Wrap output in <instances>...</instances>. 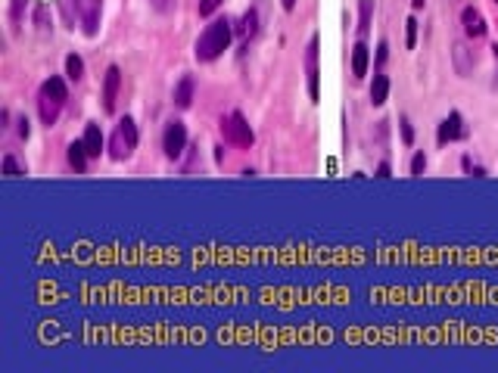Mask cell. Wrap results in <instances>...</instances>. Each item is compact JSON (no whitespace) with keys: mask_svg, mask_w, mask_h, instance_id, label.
Wrapping results in <instances>:
<instances>
[{"mask_svg":"<svg viewBox=\"0 0 498 373\" xmlns=\"http://www.w3.org/2000/svg\"><path fill=\"white\" fill-rule=\"evenodd\" d=\"M451 56H455V72H458L461 78H467L470 72H474V63H476V59H474V50H467V44H464V41L455 44Z\"/></svg>","mask_w":498,"mask_h":373,"instance_id":"obj_12","label":"cell"},{"mask_svg":"<svg viewBox=\"0 0 498 373\" xmlns=\"http://www.w3.org/2000/svg\"><path fill=\"white\" fill-rule=\"evenodd\" d=\"M461 137H467V125H464V116H461V112H449V116L439 122L436 140H439V146H446V143H455V140H461Z\"/></svg>","mask_w":498,"mask_h":373,"instance_id":"obj_6","label":"cell"},{"mask_svg":"<svg viewBox=\"0 0 498 373\" xmlns=\"http://www.w3.org/2000/svg\"><path fill=\"white\" fill-rule=\"evenodd\" d=\"M118 88H122V69L112 63L106 65V75H103V112H116Z\"/></svg>","mask_w":498,"mask_h":373,"instance_id":"obj_7","label":"cell"},{"mask_svg":"<svg viewBox=\"0 0 498 373\" xmlns=\"http://www.w3.org/2000/svg\"><path fill=\"white\" fill-rule=\"evenodd\" d=\"M368 65H371V50L364 41H355L352 47V78L355 81H361L364 75H368Z\"/></svg>","mask_w":498,"mask_h":373,"instance_id":"obj_10","label":"cell"},{"mask_svg":"<svg viewBox=\"0 0 498 373\" xmlns=\"http://www.w3.org/2000/svg\"><path fill=\"white\" fill-rule=\"evenodd\" d=\"M221 131H224V137L231 140V143H237V146H249L256 143V134H252V128H249V122H247V116L243 112H231V116H224L221 118Z\"/></svg>","mask_w":498,"mask_h":373,"instance_id":"obj_3","label":"cell"},{"mask_svg":"<svg viewBox=\"0 0 498 373\" xmlns=\"http://www.w3.org/2000/svg\"><path fill=\"white\" fill-rule=\"evenodd\" d=\"M41 90H47L50 97L63 100V103H65V100H69V88H65V81H63V78H59V75H50L47 81L41 84Z\"/></svg>","mask_w":498,"mask_h":373,"instance_id":"obj_19","label":"cell"},{"mask_svg":"<svg viewBox=\"0 0 498 373\" xmlns=\"http://www.w3.org/2000/svg\"><path fill=\"white\" fill-rule=\"evenodd\" d=\"M81 143H84V150H88V156H91V159H100V152L106 150V137H103V131H100V125L91 122L88 128H84Z\"/></svg>","mask_w":498,"mask_h":373,"instance_id":"obj_11","label":"cell"},{"mask_svg":"<svg viewBox=\"0 0 498 373\" xmlns=\"http://www.w3.org/2000/svg\"><path fill=\"white\" fill-rule=\"evenodd\" d=\"M423 171H427V156H423V152H414V159H411V175L421 177Z\"/></svg>","mask_w":498,"mask_h":373,"instance_id":"obj_26","label":"cell"},{"mask_svg":"<svg viewBox=\"0 0 498 373\" xmlns=\"http://www.w3.org/2000/svg\"><path fill=\"white\" fill-rule=\"evenodd\" d=\"M35 25H38L41 31H47V6H44V3L35 6Z\"/></svg>","mask_w":498,"mask_h":373,"instance_id":"obj_30","label":"cell"},{"mask_svg":"<svg viewBox=\"0 0 498 373\" xmlns=\"http://www.w3.org/2000/svg\"><path fill=\"white\" fill-rule=\"evenodd\" d=\"M162 150H165V156H169L171 162L184 156V150H187V125H184L181 118H171V122L165 125V131H162Z\"/></svg>","mask_w":498,"mask_h":373,"instance_id":"obj_4","label":"cell"},{"mask_svg":"<svg viewBox=\"0 0 498 373\" xmlns=\"http://www.w3.org/2000/svg\"><path fill=\"white\" fill-rule=\"evenodd\" d=\"M318 47H321L318 35L309 41V47H305V84H309V97H311V103H318V100H321V72H318Z\"/></svg>","mask_w":498,"mask_h":373,"instance_id":"obj_5","label":"cell"},{"mask_svg":"<svg viewBox=\"0 0 498 373\" xmlns=\"http://www.w3.org/2000/svg\"><path fill=\"white\" fill-rule=\"evenodd\" d=\"M25 6H29V0H13V3H10V22H13V29H19V25H22Z\"/></svg>","mask_w":498,"mask_h":373,"instance_id":"obj_22","label":"cell"},{"mask_svg":"<svg viewBox=\"0 0 498 373\" xmlns=\"http://www.w3.org/2000/svg\"><path fill=\"white\" fill-rule=\"evenodd\" d=\"M387 59H389V41H380L377 44V69H380Z\"/></svg>","mask_w":498,"mask_h":373,"instance_id":"obj_31","label":"cell"},{"mask_svg":"<svg viewBox=\"0 0 498 373\" xmlns=\"http://www.w3.org/2000/svg\"><path fill=\"white\" fill-rule=\"evenodd\" d=\"M231 41H234V22H231L228 16H221V19L205 25V31L196 38L194 56L199 59V63H212V59H218L224 50H228Z\"/></svg>","mask_w":498,"mask_h":373,"instance_id":"obj_1","label":"cell"},{"mask_svg":"<svg viewBox=\"0 0 498 373\" xmlns=\"http://www.w3.org/2000/svg\"><path fill=\"white\" fill-rule=\"evenodd\" d=\"M63 13L69 22H75V16L81 13V0H63Z\"/></svg>","mask_w":498,"mask_h":373,"instance_id":"obj_27","label":"cell"},{"mask_svg":"<svg viewBox=\"0 0 498 373\" xmlns=\"http://www.w3.org/2000/svg\"><path fill=\"white\" fill-rule=\"evenodd\" d=\"M169 6H171V0H156V10H162V13H165Z\"/></svg>","mask_w":498,"mask_h":373,"instance_id":"obj_35","label":"cell"},{"mask_svg":"<svg viewBox=\"0 0 498 373\" xmlns=\"http://www.w3.org/2000/svg\"><path fill=\"white\" fill-rule=\"evenodd\" d=\"M16 134H19V140H29V137H31V122H29V116H19V118H16Z\"/></svg>","mask_w":498,"mask_h":373,"instance_id":"obj_28","label":"cell"},{"mask_svg":"<svg viewBox=\"0 0 498 373\" xmlns=\"http://www.w3.org/2000/svg\"><path fill=\"white\" fill-rule=\"evenodd\" d=\"M59 109H63V100L50 97L47 90H38V112H41V122L47 125V128H53V125H56Z\"/></svg>","mask_w":498,"mask_h":373,"instance_id":"obj_9","label":"cell"},{"mask_svg":"<svg viewBox=\"0 0 498 373\" xmlns=\"http://www.w3.org/2000/svg\"><path fill=\"white\" fill-rule=\"evenodd\" d=\"M91 3H100V0H91Z\"/></svg>","mask_w":498,"mask_h":373,"instance_id":"obj_37","label":"cell"},{"mask_svg":"<svg viewBox=\"0 0 498 373\" xmlns=\"http://www.w3.org/2000/svg\"><path fill=\"white\" fill-rule=\"evenodd\" d=\"M389 100V78L383 72H377L371 81V106H383Z\"/></svg>","mask_w":498,"mask_h":373,"instance_id":"obj_16","label":"cell"},{"mask_svg":"<svg viewBox=\"0 0 498 373\" xmlns=\"http://www.w3.org/2000/svg\"><path fill=\"white\" fill-rule=\"evenodd\" d=\"M417 29H421V25H417V16L405 19V50H414L417 47Z\"/></svg>","mask_w":498,"mask_h":373,"instance_id":"obj_20","label":"cell"},{"mask_svg":"<svg viewBox=\"0 0 498 373\" xmlns=\"http://www.w3.org/2000/svg\"><path fill=\"white\" fill-rule=\"evenodd\" d=\"M495 3H498V0H495Z\"/></svg>","mask_w":498,"mask_h":373,"instance_id":"obj_38","label":"cell"},{"mask_svg":"<svg viewBox=\"0 0 498 373\" xmlns=\"http://www.w3.org/2000/svg\"><path fill=\"white\" fill-rule=\"evenodd\" d=\"M221 3H224V0H199V16H203V19H209L212 13H215Z\"/></svg>","mask_w":498,"mask_h":373,"instance_id":"obj_29","label":"cell"},{"mask_svg":"<svg viewBox=\"0 0 498 373\" xmlns=\"http://www.w3.org/2000/svg\"><path fill=\"white\" fill-rule=\"evenodd\" d=\"M371 19H374V0H358V35L371 31Z\"/></svg>","mask_w":498,"mask_h":373,"instance_id":"obj_17","label":"cell"},{"mask_svg":"<svg viewBox=\"0 0 498 373\" xmlns=\"http://www.w3.org/2000/svg\"><path fill=\"white\" fill-rule=\"evenodd\" d=\"M65 78H69V81H81L84 78V59L78 56V53L65 56Z\"/></svg>","mask_w":498,"mask_h":373,"instance_id":"obj_18","label":"cell"},{"mask_svg":"<svg viewBox=\"0 0 498 373\" xmlns=\"http://www.w3.org/2000/svg\"><path fill=\"white\" fill-rule=\"evenodd\" d=\"M461 25H464V35L467 38H486V31H489V22H486V16H483L476 6H464L461 10Z\"/></svg>","mask_w":498,"mask_h":373,"instance_id":"obj_8","label":"cell"},{"mask_svg":"<svg viewBox=\"0 0 498 373\" xmlns=\"http://www.w3.org/2000/svg\"><path fill=\"white\" fill-rule=\"evenodd\" d=\"M393 175V168H389V162H380L377 165V177H389Z\"/></svg>","mask_w":498,"mask_h":373,"instance_id":"obj_32","label":"cell"},{"mask_svg":"<svg viewBox=\"0 0 498 373\" xmlns=\"http://www.w3.org/2000/svg\"><path fill=\"white\" fill-rule=\"evenodd\" d=\"M65 159H69V165L75 168V175H84L88 171V150H84L81 140H75V143H69V150H65Z\"/></svg>","mask_w":498,"mask_h":373,"instance_id":"obj_14","label":"cell"},{"mask_svg":"<svg viewBox=\"0 0 498 373\" xmlns=\"http://www.w3.org/2000/svg\"><path fill=\"white\" fill-rule=\"evenodd\" d=\"M492 56H495V65H498V44H492Z\"/></svg>","mask_w":498,"mask_h":373,"instance_id":"obj_36","label":"cell"},{"mask_svg":"<svg viewBox=\"0 0 498 373\" xmlns=\"http://www.w3.org/2000/svg\"><path fill=\"white\" fill-rule=\"evenodd\" d=\"M461 168L467 171V175H474V177H486V168H483L480 162H474L470 156H461Z\"/></svg>","mask_w":498,"mask_h":373,"instance_id":"obj_25","label":"cell"},{"mask_svg":"<svg viewBox=\"0 0 498 373\" xmlns=\"http://www.w3.org/2000/svg\"><path fill=\"white\" fill-rule=\"evenodd\" d=\"M237 35H240V41H252V38H256L258 35V10H252V6H249V10L247 13H243V19H240V25H237Z\"/></svg>","mask_w":498,"mask_h":373,"instance_id":"obj_15","label":"cell"},{"mask_svg":"<svg viewBox=\"0 0 498 373\" xmlns=\"http://www.w3.org/2000/svg\"><path fill=\"white\" fill-rule=\"evenodd\" d=\"M194 90H196L194 75H181V81L175 84V106L178 109H190V103H194Z\"/></svg>","mask_w":498,"mask_h":373,"instance_id":"obj_13","label":"cell"},{"mask_svg":"<svg viewBox=\"0 0 498 373\" xmlns=\"http://www.w3.org/2000/svg\"><path fill=\"white\" fill-rule=\"evenodd\" d=\"M3 175H6V177H19V175H25V168L16 162V156H10V152L3 156Z\"/></svg>","mask_w":498,"mask_h":373,"instance_id":"obj_23","label":"cell"},{"mask_svg":"<svg viewBox=\"0 0 498 373\" xmlns=\"http://www.w3.org/2000/svg\"><path fill=\"white\" fill-rule=\"evenodd\" d=\"M97 25H100V3L94 6V10L84 13V35L94 38V35H97Z\"/></svg>","mask_w":498,"mask_h":373,"instance_id":"obj_21","label":"cell"},{"mask_svg":"<svg viewBox=\"0 0 498 373\" xmlns=\"http://www.w3.org/2000/svg\"><path fill=\"white\" fill-rule=\"evenodd\" d=\"M281 6H283L287 13H293V10H296V0H281Z\"/></svg>","mask_w":498,"mask_h":373,"instance_id":"obj_33","label":"cell"},{"mask_svg":"<svg viewBox=\"0 0 498 373\" xmlns=\"http://www.w3.org/2000/svg\"><path fill=\"white\" fill-rule=\"evenodd\" d=\"M398 131H402V143L405 146H414V128H411L408 116H398Z\"/></svg>","mask_w":498,"mask_h":373,"instance_id":"obj_24","label":"cell"},{"mask_svg":"<svg viewBox=\"0 0 498 373\" xmlns=\"http://www.w3.org/2000/svg\"><path fill=\"white\" fill-rule=\"evenodd\" d=\"M134 150H137V125L131 116H125L109 137V156L116 159V162H125Z\"/></svg>","mask_w":498,"mask_h":373,"instance_id":"obj_2","label":"cell"},{"mask_svg":"<svg viewBox=\"0 0 498 373\" xmlns=\"http://www.w3.org/2000/svg\"><path fill=\"white\" fill-rule=\"evenodd\" d=\"M215 162H218V165L224 162V146H215Z\"/></svg>","mask_w":498,"mask_h":373,"instance_id":"obj_34","label":"cell"}]
</instances>
